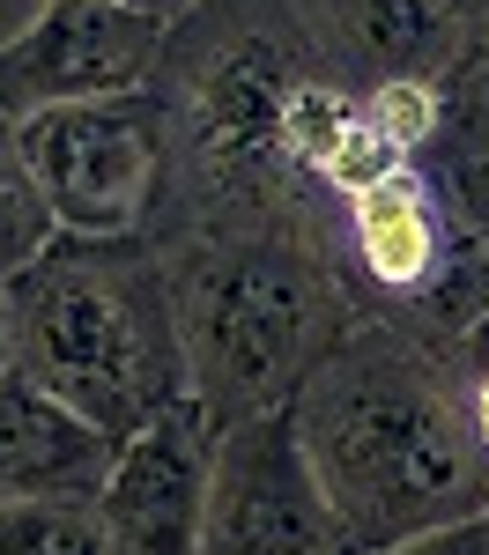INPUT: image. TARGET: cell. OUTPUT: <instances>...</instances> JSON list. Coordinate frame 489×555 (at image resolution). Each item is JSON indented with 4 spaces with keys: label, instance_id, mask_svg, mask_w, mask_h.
<instances>
[{
    "label": "cell",
    "instance_id": "cell-19",
    "mask_svg": "<svg viewBox=\"0 0 489 555\" xmlns=\"http://www.w3.org/2000/svg\"><path fill=\"white\" fill-rule=\"evenodd\" d=\"M445 8H460V15H467V8H489V0H445Z\"/></svg>",
    "mask_w": 489,
    "mask_h": 555
},
{
    "label": "cell",
    "instance_id": "cell-4",
    "mask_svg": "<svg viewBox=\"0 0 489 555\" xmlns=\"http://www.w3.org/2000/svg\"><path fill=\"white\" fill-rule=\"evenodd\" d=\"M23 156L60 237H149L171 178V104L156 89L23 119Z\"/></svg>",
    "mask_w": 489,
    "mask_h": 555
},
{
    "label": "cell",
    "instance_id": "cell-8",
    "mask_svg": "<svg viewBox=\"0 0 489 555\" xmlns=\"http://www.w3.org/2000/svg\"><path fill=\"white\" fill-rule=\"evenodd\" d=\"M460 230H467L460 201H452L423 164H408V171H394L386 185L342 201V259H349V282L371 289L386 319H400V311L445 274Z\"/></svg>",
    "mask_w": 489,
    "mask_h": 555
},
{
    "label": "cell",
    "instance_id": "cell-18",
    "mask_svg": "<svg viewBox=\"0 0 489 555\" xmlns=\"http://www.w3.org/2000/svg\"><path fill=\"white\" fill-rule=\"evenodd\" d=\"M15 371V326H8V289H0V378Z\"/></svg>",
    "mask_w": 489,
    "mask_h": 555
},
{
    "label": "cell",
    "instance_id": "cell-6",
    "mask_svg": "<svg viewBox=\"0 0 489 555\" xmlns=\"http://www.w3.org/2000/svg\"><path fill=\"white\" fill-rule=\"evenodd\" d=\"M349 533L311 467L289 408L216 429L208 460V555H342Z\"/></svg>",
    "mask_w": 489,
    "mask_h": 555
},
{
    "label": "cell",
    "instance_id": "cell-15",
    "mask_svg": "<svg viewBox=\"0 0 489 555\" xmlns=\"http://www.w3.org/2000/svg\"><path fill=\"white\" fill-rule=\"evenodd\" d=\"M0 555H112L96 504H23L0 512Z\"/></svg>",
    "mask_w": 489,
    "mask_h": 555
},
{
    "label": "cell",
    "instance_id": "cell-17",
    "mask_svg": "<svg viewBox=\"0 0 489 555\" xmlns=\"http://www.w3.org/2000/svg\"><path fill=\"white\" fill-rule=\"evenodd\" d=\"M112 8H141V15H164V23H178V15H193L201 0H112Z\"/></svg>",
    "mask_w": 489,
    "mask_h": 555
},
{
    "label": "cell",
    "instance_id": "cell-10",
    "mask_svg": "<svg viewBox=\"0 0 489 555\" xmlns=\"http://www.w3.org/2000/svg\"><path fill=\"white\" fill-rule=\"evenodd\" d=\"M326 23L371 67V82L378 75H430L438 82L445 52H452L467 15L445 8V0H326Z\"/></svg>",
    "mask_w": 489,
    "mask_h": 555
},
{
    "label": "cell",
    "instance_id": "cell-1",
    "mask_svg": "<svg viewBox=\"0 0 489 555\" xmlns=\"http://www.w3.org/2000/svg\"><path fill=\"white\" fill-rule=\"evenodd\" d=\"M334 518L363 555H400L489 512V452L475 444L460 371L386 319H356L289 400Z\"/></svg>",
    "mask_w": 489,
    "mask_h": 555
},
{
    "label": "cell",
    "instance_id": "cell-7",
    "mask_svg": "<svg viewBox=\"0 0 489 555\" xmlns=\"http://www.w3.org/2000/svg\"><path fill=\"white\" fill-rule=\"evenodd\" d=\"M208 460L216 423L201 400L119 444V467L96 496V526L112 555H208Z\"/></svg>",
    "mask_w": 489,
    "mask_h": 555
},
{
    "label": "cell",
    "instance_id": "cell-14",
    "mask_svg": "<svg viewBox=\"0 0 489 555\" xmlns=\"http://www.w3.org/2000/svg\"><path fill=\"white\" fill-rule=\"evenodd\" d=\"M394 171H408V149L386 141V133L363 119V104H356L342 133H334V149L311 164V185H326L334 201H356V193H371V185H386Z\"/></svg>",
    "mask_w": 489,
    "mask_h": 555
},
{
    "label": "cell",
    "instance_id": "cell-11",
    "mask_svg": "<svg viewBox=\"0 0 489 555\" xmlns=\"http://www.w3.org/2000/svg\"><path fill=\"white\" fill-rule=\"evenodd\" d=\"M438 96H445L438 149H452V164H489V8H467V23L438 67Z\"/></svg>",
    "mask_w": 489,
    "mask_h": 555
},
{
    "label": "cell",
    "instance_id": "cell-3",
    "mask_svg": "<svg viewBox=\"0 0 489 555\" xmlns=\"http://www.w3.org/2000/svg\"><path fill=\"white\" fill-rule=\"evenodd\" d=\"M8 326L15 371L119 444L193 400L171 259H156L149 237H60L8 282Z\"/></svg>",
    "mask_w": 489,
    "mask_h": 555
},
{
    "label": "cell",
    "instance_id": "cell-13",
    "mask_svg": "<svg viewBox=\"0 0 489 555\" xmlns=\"http://www.w3.org/2000/svg\"><path fill=\"white\" fill-rule=\"evenodd\" d=\"M356 104H363V119L386 133V141L408 149V164H423L445 141V96H438L430 75H378V82L356 89Z\"/></svg>",
    "mask_w": 489,
    "mask_h": 555
},
{
    "label": "cell",
    "instance_id": "cell-12",
    "mask_svg": "<svg viewBox=\"0 0 489 555\" xmlns=\"http://www.w3.org/2000/svg\"><path fill=\"white\" fill-rule=\"evenodd\" d=\"M52 245H60V222L44 208L38 178H30V156H23L15 119H0V289H8L23 267H38Z\"/></svg>",
    "mask_w": 489,
    "mask_h": 555
},
{
    "label": "cell",
    "instance_id": "cell-20",
    "mask_svg": "<svg viewBox=\"0 0 489 555\" xmlns=\"http://www.w3.org/2000/svg\"><path fill=\"white\" fill-rule=\"evenodd\" d=\"M342 555H363V548H342Z\"/></svg>",
    "mask_w": 489,
    "mask_h": 555
},
{
    "label": "cell",
    "instance_id": "cell-9",
    "mask_svg": "<svg viewBox=\"0 0 489 555\" xmlns=\"http://www.w3.org/2000/svg\"><path fill=\"white\" fill-rule=\"evenodd\" d=\"M119 467V437L52 400L23 371L0 378V512L23 504H96Z\"/></svg>",
    "mask_w": 489,
    "mask_h": 555
},
{
    "label": "cell",
    "instance_id": "cell-5",
    "mask_svg": "<svg viewBox=\"0 0 489 555\" xmlns=\"http://www.w3.org/2000/svg\"><path fill=\"white\" fill-rule=\"evenodd\" d=\"M171 23L112 8V0H38L8 38H0V119H38L67 104L133 96L164 75Z\"/></svg>",
    "mask_w": 489,
    "mask_h": 555
},
{
    "label": "cell",
    "instance_id": "cell-2",
    "mask_svg": "<svg viewBox=\"0 0 489 555\" xmlns=\"http://www.w3.org/2000/svg\"><path fill=\"white\" fill-rule=\"evenodd\" d=\"M171 304L193 400L216 429L289 408L334 341L363 319L349 304V274L326 267L297 215L274 208L201 230L171 259Z\"/></svg>",
    "mask_w": 489,
    "mask_h": 555
},
{
    "label": "cell",
    "instance_id": "cell-16",
    "mask_svg": "<svg viewBox=\"0 0 489 555\" xmlns=\"http://www.w3.org/2000/svg\"><path fill=\"white\" fill-rule=\"evenodd\" d=\"M452 371H460V400H467V423H475V444L489 452V326L475 341L452 356Z\"/></svg>",
    "mask_w": 489,
    "mask_h": 555
}]
</instances>
